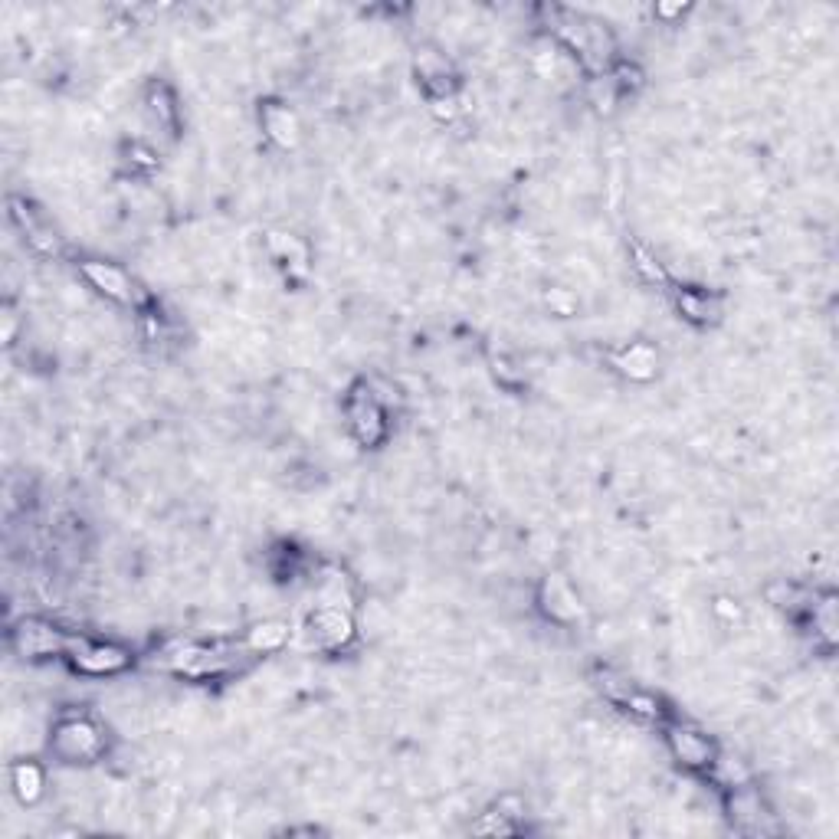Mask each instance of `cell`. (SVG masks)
Masks as SVG:
<instances>
[{
  "mask_svg": "<svg viewBox=\"0 0 839 839\" xmlns=\"http://www.w3.org/2000/svg\"><path fill=\"white\" fill-rule=\"evenodd\" d=\"M685 10H689V7H656V14L669 20V17H682Z\"/></svg>",
  "mask_w": 839,
  "mask_h": 839,
  "instance_id": "30",
  "label": "cell"
},
{
  "mask_svg": "<svg viewBox=\"0 0 839 839\" xmlns=\"http://www.w3.org/2000/svg\"><path fill=\"white\" fill-rule=\"evenodd\" d=\"M266 246L269 256L289 269L292 276H305L309 273V246H305L302 236L282 233V230H269L266 233Z\"/></svg>",
  "mask_w": 839,
  "mask_h": 839,
  "instance_id": "13",
  "label": "cell"
},
{
  "mask_svg": "<svg viewBox=\"0 0 839 839\" xmlns=\"http://www.w3.org/2000/svg\"><path fill=\"white\" fill-rule=\"evenodd\" d=\"M630 250H633V269L640 273L643 282H649V286H669V273L663 269V263L646 250V246L633 243Z\"/></svg>",
  "mask_w": 839,
  "mask_h": 839,
  "instance_id": "20",
  "label": "cell"
},
{
  "mask_svg": "<svg viewBox=\"0 0 839 839\" xmlns=\"http://www.w3.org/2000/svg\"><path fill=\"white\" fill-rule=\"evenodd\" d=\"M676 305H679V312L689 318V322H699V325L715 322V318L722 315V302H718L715 295L699 292V289H679L676 292Z\"/></svg>",
  "mask_w": 839,
  "mask_h": 839,
  "instance_id": "16",
  "label": "cell"
},
{
  "mask_svg": "<svg viewBox=\"0 0 839 839\" xmlns=\"http://www.w3.org/2000/svg\"><path fill=\"white\" fill-rule=\"evenodd\" d=\"M538 604L541 610H545V617L554 620V623H561V626H574V623H581L584 620V604H581V597L574 594V587L567 584V577L561 574H551L541 581L538 587Z\"/></svg>",
  "mask_w": 839,
  "mask_h": 839,
  "instance_id": "7",
  "label": "cell"
},
{
  "mask_svg": "<svg viewBox=\"0 0 839 839\" xmlns=\"http://www.w3.org/2000/svg\"><path fill=\"white\" fill-rule=\"evenodd\" d=\"M810 613H813V626H817L823 640L833 646L836 643V597L833 594L817 597V600H813Z\"/></svg>",
  "mask_w": 839,
  "mask_h": 839,
  "instance_id": "22",
  "label": "cell"
},
{
  "mask_svg": "<svg viewBox=\"0 0 839 839\" xmlns=\"http://www.w3.org/2000/svg\"><path fill=\"white\" fill-rule=\"evenodd\" d=\"M387 410L371 397L368 384H358L348 397V427L361 446H377L387 436Z\"/></svg>",
  "mask_w": 839,
  "mask_h": 839,
  "instance_id": "4",
  "label": "cell"
},
{
  "mask_svg": "<svg viewBox=\"0 0 839 839\" xmlns=\"http://www.w3.org/2000/svg\"><path fill=\"white\" fill-rule=\"evenodd\" d=\"M610 361L623 377L640 381V384L653 381L659 371V351L649 345V341H630V345H623L620 351H613Z\"/></svg>",
  "mask_w": 839,
  "mask_h": 839,
  "instance_id": "11",
  "label": "cell"
},
{
  "mask_svg": "<svg viewBox=\"0 0 839 839\" xmlns=\"http://www.w3.org/2000/svg\"><path fill=\"white\" fill-rule=\"evenodd\" d=\"M148 112H151V118H155L161 128H174L177 109H174V96H171L168 86L155 82V86L148 89Z\"/></svg>",
  "mask_w": 839,
  "mask_h": 839,
  "instance_id": "21",
  "label": "cell"
},
{
  "mask_svg": "<svg viewBox=\"0 0 839 839\" xmlns=\"http://www.w3.org/2000/svg\"><path fill=\"white\" fill-rule=\"evenodd\" d=\"M413 73H417L420 86L427 89V96H453L456 89V76H453V63H449V56L443 50H436V46H420L417 53H413Z\"/></svg>",
  "mask_w": 839,
  "mask_h": 839,
  "instance_id": "9",
  "label": "cell"
},
{
  "mask_svg": "<svg viewBox=\"0 0 839 839\" xmlns=\"http://www.w3.org/2000/svg\"><path fill=\"white\" fill-rule=\"evenodd\" d=\"M10 787H14L20 803H37L43 797V787H46L43 767L33 764V761H17L14 767H10Z\"/></svg>",
  "mask_w": 839,
  "mask_h": 839,
  "instance_id": "17",
  "label": "cell"
},
{
  "mask_svg": "<svg viewBox=\"0 0 839 839\" xmlns=\"http://www.w3.org/2000/svg\"><path fill=\"white\" fill-rule=\"evenodd\" d=\"M66 656L73 659V666L79 672H86V676H115V672L132 666V653H128L125 646L89 643V640H82V636H73V640H69Z\"/></svg>",
  "mask_w": 839,
  "mask_h": 839,
  "instance_id": "2",
  "label": "cell"
},
{
  "mask_svg": "<svg viewBox=\"0 0 839 839\" xmlns=\"http://www.w3.org/2000/svg\"><path fill=\"white\" fill-rule=\"evenodd\" d=\"M620 705H626V708H630V715L643 718V722H663V715H666L663 702L653 699V695H646V692H636V689L626 695Z\"/></svg>",
  "mask_w": 839,
  "mask_h": 839,
  "instance_id": "23",
  "label": "cell"
},
{
  "mask_svg": "<svg viewBox=\"0 0 839 839\" xmlns=\"http://www.w3.org/2000/svg\"><path fill=\"white\" fill-rule=\"evenodd\" d=\"M767 600H771L774 607H781L787 613H797V610H810L817 594H810V590H803L797 584H787V581H777L767 590Z\"/></svg>",
  "mask_w": 839,
  "mask_h": 839,
  "instance_id": "19",
  "label": "cell"
},
{
  "mask_svg": "<svg viewBox=\"0 0 839 839\" xmlns=\"http://www.w3.org/2000/svg\"><path fill=\"white\" fill-rule=\"evenodd\" d=\"M69 640H73V636H66L63 630H56V626L43 623V620H23V623H17V630L10 633V643H14L17 653L27 659L66 653Z\"/></svg>",
  "mask_w": 839,
  "mask_h": 839,
  "instance_id": "6",
  "label": "cell"
},
{
  "mask_svg": "<svg viewBox=\"0 0 839 839\" xmlns=\"http://www.w3.org/2000/svg\"><path fill=\"white\" fill-rule=\"evenodd\" d=\"M305 630L312 633V643L318 649H345L354 640V617L345 607H332V604H315L309 613V623Z\"/></svg>",
  "mask_w": 839,
  "mask_h": 839,
  "instance_id": "5",
  "label": "cell"
},
{
  "mask_svg": "<svg viewBox=\"0 0 839 839\" xmlns=\"http://www.w3.org/2000/svg\"><path fill=\"white\" fill-rule=\"evenodd\" d=\"M708 771H712V777H715V781L722 784L725 790L741 787V784H748V781H751L748 764H744L741 758H735V754H722V751H718V754H715V761L708 764Z\"/></svg>",
  "mask_w": 839,
  "mask_h": 839,
  "instance_id": "18",
  "label": "cell"
},
{
  "mask_svg": "<svg viewBox=\"0 0 839 839\" xmlns=\"http://www.w3.org/2000/svg\"><path fill=\"white\" fill-rule=\"evenodd\" d=\"M50 744H53L56 758H63L69 764H82V761H96L105 751V735L92 718L69 715L63 722H56Z\"/></svg>",
  "mask_w": 839,
  "mask_h": 839,
  "instance_id": "1",
  "label": "cell"
},
{
  "mask_svg": "<svg viewBox=\"0 0 839 839\" xmlns=\"http://www.w3.org/2000/svg\"><path fill=\"white\" fill-rule=\"evenodd\" d=\"M368 391H371V397H374L384 410H391V407L400 404V400H404V397H400V391H397V384L384 381V377H371V381H368Z\"/></svg>",
  "mask_w": 839,
  "mask_h": 839,
  "instance_id": "25",
  "label": "cell"
},
{
  "mask_svg": "<svg viewBox=\"0 0 839 839\" xmlns=\"http://www.w3.org/2000/svg\"><path fill=\"white\" fill-rule=\"evenodd\" d=\"M728 813H731V820H735L741 830H748V833H761V823L767 817V810H764V803L758 797V790L748 787V784H741V787H731V794H728Z\"/></svg>",
  "mask_w": 839,
  "mask_h": 839,
  "instance_id": "14",
  "label": "cell"
},
{
  "mask_svg": "<svg viewBox=\"0 0 839 839\" xmlns=\"http://www.w3.org/2000/svg\"><path fill=\"white\" fill-rule=\"evenodd\" d=\"M545 302L551 305V312L554 315H574L577 312V299H574V292L571 289H548L545 292Z\"/></svg>",
  "mask_w": 839,
  "mask_h": 839,
  "instance_id": "27",
  "label": "cell"
},
{
  "mask_svg": "<svg viewBox=\"0 0 839 839\" xmlns=\"http://www.w3.org/2000/svg\"><path fill=\"white\" fill-rule=\"evenodd\" d=\"M263 132L282 151H292L302 141L299 115H295L289 105H282V102H266L263 105Z\"/></svg>",
  "mask_w": 839,
  "mask_h": 839,
  "instance_id": "12",
  "label": "cell"
},
{
  "mask_svg": "<svg viewBox=\"0 0 839 839\" xmlns=\"http://www.w3.org/2000/svg\"><path fill=\"white\" fill-rule=\"evenodd\" d=\"M666 744H669L672 758H676L682 767H692V771H708V764H712L718 754L715 741L705 738L699 728H689V725H669Z\"/></svg>",
  "mask_w": 839,
  "mask_h": 839,
  "instance_id": "8",
  "label": "cell"
},
{
  "mask_svg": "<svg viewBox=\"0 0 839 839\" xmlns=\"http://www.w3.org/2000/svg\"><path fill=\"white\" fill-rule=\"evenodd\" d=\"M430 112L440 118V122H456L459 115H463V105H459V92L453 96H436L430 99Z\"/></svg>",
  "mask_w": 839,
  "mask_h": 839,
  "instance_id": "26",
  "label": "cell"
},
{
  "mask_svg": "<svg viewBox=\"0 0 839 839\" xmlns=\"http://www.w3.org/2000/svg\"><path fill=\"white\" fill-rule=\"evenodd\" d=\"M79 273L86 276L89 286L102 292L105 299L122 302V305H145V292H141V286L122 266L102 263V259H86V263H79Z\"/></svg>",
  "mask_w": 839,
  "mask_h": 839,
  "instance_id": "3",
  "label": "cell"
},
{
  "mask_svg": "<svg viewBox=\"0 0 839 839\" xmlns=\"http://www.w3.org/2000/svg\"><path fill=\"white\" fill-rule=\"evenodd\" d=\"M492 368H495V377H499L502 384H508V387H518V384H522V371H515V364L508 361V358H495Z\"/></svg>",
  "mask_w": 839,
  "mask_h": 839,
  "instance_id": "28",
  "label": "cell"
},
{
  "mask_svg": "<svg viewBox=\"0 0 839 839\" xmlns=\"http://www.w3.org/2000/svg\"><path fill=\"white\" fill-rule=\"evenodd\" d=\"M286 643H289V623H282V620H263V623L250 626V633L243 636V646L250 656L279 653Z\"/></svg>",
  "mask_w": 839,
  "mask_h": 839,
  "instance_id": "15",
  "label": "cell"
},
{
  "mask_svg": "<svg viewBox=\"0 0 839 839\" xmlns=\"http://www.w3.org/2000/svg\"><path fill=\"white\" fill-rule=\"evenodd\" d=\"M715 613H718V620L728 623V626L741 623V607L735 604V600H728V597H718V600H715Z\"/></svg>",
  "mask_w": 839,
  "mask_h": 839,
  "instance_id": "29",
  "label": "cell"
},
{
  "mask_svg": "<svg viewBox=\"0 0 839 839\" xmlns=\"http://www.w3.org/2000/svg\"><path fill=\"white\" fill-rule=\"evenodd\" d=\"M617 96H620V89L610 76H600L590 82V102H594L600 112H610L613 105H617Z\"/></svg>",
  "mask_w": 839,
  "mask_h": 839,
  "instance_id": "24",
  "label": "cell"
},
{
  "mask_svg": "<svg viewBox=\"0 0 839 839\" xmlns=\"http://www.w3.org/2000/svg\"><path fill=\"white\" fill-rule=\"evenodd\" d=\"M7 210H10V220L17 223V230L27 236L30 250H37L40 256H56L59 253V236L50 227H46V223L37 214H33V207H27V200L10 197Z\"/></svg>",
  "mask_w": 839,
  "mask_h": 839,
  "instance_id": "10",
  "label": "cell"
}]
</instances>
